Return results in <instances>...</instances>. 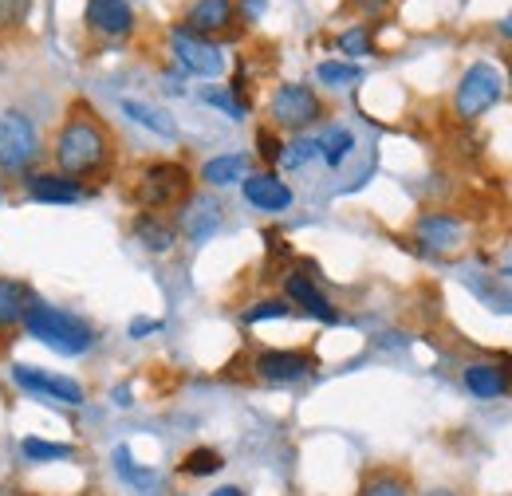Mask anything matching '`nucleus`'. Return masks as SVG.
I'll return each instance as SVG.
<instances>
[{"mask_svg": "<svg viewBox=\"0 0 512 496\" xmlns=\"http://www.w3.org/2000/svg\"><path fill=\"white\" fill-rule=\"evenodd\" d=\"M233 24V0H197L190 12H186V32L193 36H213V32H225Z\"/></svg>", "mask_w": 512, "mask_h": 496, "instance_id": "ddd939ff", "label": "nucleus"}, {"mask_svg": "<svg viewBox=\"0 0 512 496\" xmlns=\"http://www.w3.org/2000/svg\"><path fill=\"white\" fill-rule=\"evenodd\" d=\"M40 158V134L24 111H0V170L24 174Z\"/></svg>", "mask_w": 512, "mask_h": 496, "instance_id": "20e7f679", "label": "nucleus"}, {"mask_svg": "<svg viewBox=\"0 0 512 496\" xmlns=\"http://www.w3.org/2000/svg\"><path fill=\"white\" fill-rule=\"evenodd\" d=\"M20 453L32 461V465H48V461H67L75 449L60 445V441H44V437H24L20 441Z\"/></svg>", "mask_w": 512, "mask_h": 496, "instance_id": "b1692460", "label": "nucleus"}, {"mask_svg": "<svg viewBox=\"0 0 512 496\" xmlns=\"http://www.w3.org/2000/svg\"><path fill=\"white\" fill-rule=\"evenodd\" d=\"M465 386L477 398H501L509 390V374L501 371V367H493V363H473L465 371Z\"/></svg>", "mask_w": 512, "mask_h": 496, "instance_id": "aec40b11", "label": "nucleus"}, {"mask_svg": "<svg viewBox=\"0 0 512 496\" xmlns=\"http://www.w3.org/2000/svg\"><path fill=\"white\" fill-rule=\"evenodd\" d=\"M426 496H453V493H446V489H434V493H426Z\"/></svg>", "mask_w": 512, "mask_h": 496, "instance_id": "4c0bfd02", "label": "nucleus"}, {"mask_svg": "<svg viewBox=\"0 0 512 496\" xmlns=\"http://www.w3.org/2000/svg\"><path fill=\"white\" fill-rule=\"evenodd\" d=\"M178 229L186 233V241L205 245V241L221 229V201H217V197H209V193L190 197V201L182 205V213H178Z\"/></svg>", "mask_w": 512, "mask_h": 496, "instance_id": "1a4fd4ad", "label": "nucleus"}, {"mask_svg": "<svg viewBox=\"0 0 512 496\" xmlns=\"http://www.w3.org/2000/svg\"><path fill=\"white\" fill-rule=\"evenodd\" d=\"M497 103H501V71H497L493 63H473V67L461 75L457 91H453V111H457V119L473 123V119H481L485 111H493Z\"/></svg>", "mask_w": 512, "mask_h": 496, "instance_id": "7ed1b4c3", "label": "nucleus"}, {"mask_svg": "<svg viewBox=\"0 0 512 496\" xmlns=\"http://www.w3.org/2000/svg\"><path fill=\"white\" fill-rule=\"evenodd\" d=\"M390 0H355V8H363V12H383Z\"/></svg>", "mask_w": 512, "mask_h": 496, "instance_id": "f704fd0d", "label": "nucleus"}, {"mask_svg": "<svg viewBox=\"0 0 512 496\" xmlns=\"http://www.w3.org/2000/svg\"><path fill=\"white\" fill-rule=\"evenodd\" d=\"M162 323L158 319H134L130 323V339H142V335H150V331H158Z\"/></svg>", "mask_w": 512, "mask_h": 496, "instance_id": "72a5a7b5", "label": "nucleus"}, {"mask_svg": "<svg viewBox=\"0 0 512 496\" xmlns=\"http://www.w3.org/2000/svg\"><path fill=\"white\" fill-rule=\"evenodd\" d=\"M256 374L264 382H300L304 374H312V355H304V351H264V355H256Z\"/></svg>", "mask_w": 512, "mask_h": 496, "instance_id": "9d476101", "label": "nucleus"}, {"mask_svg": "<svg viewBox=\"0 0 512 496\" xmlns=\"http://www.w3.org/2000/svg\"><path fill=\"white\" fill-rule=\"evenodd\" d=\"M115 469H119V477L127 481L134 493H154V489L162 485V477H158L154 469H142V465H134V457H130L127 445H119V449H115Z\"/></svg>", "mask_w": 512, "mask_h": 496, "instance_id": "4be33fe9", "label": "nucleus"}, {"mask_svg": "<svg viewBox=\"0 0 512 496\" xmlns=\"http://www.w3.org/2000/svg\"><path fill=\"white\" fill-rule=\"evenodd\" d=\"M501 36H509V40H512V16H505V20H501Z\"/></svg>", "mask_w": 512, "mask_h": 496, "instance_id": "e433bc0d", "label": "nucleus"}, {"mask_svg": "<svg viewBox=\"0 0 512 496\" xmlns=\"http://www.w3.org/2000/svg\"><path fill=\"white\" fill-rule=\"evenodd\" d=\"M221 465H225V461H221L217 449H193V453H186V461H182V469H186L190 477H213Z\"/></svg>", "mask_w": 512, "mask_h": 496, "instance_id": "bb28decb", "label": "nucleus"}, {"mask_svg": "<svg viewBox=\"0 0 512 496\" xmlns=\"http://www.w3.org/2000/svg\"><path fill=\"white\" fill-rule=\"evenodd\" d=\"M36 300H32V292L24 288V284H16V280H0V327H16V323H24V315L32 308Z\"/></svg>", "mask_w": 512, "mask_h": 496, "instance_id": "412c9836", "label": "nucleus"}, {"mask_svg": "<svg viewBox=\"0 0 512 496\" xmlns=\"http://www.w3.org/2000/svg\"><path fill=\"white\" fill-rule=\"evenodd\" d=\"M201 99H205L209 107H221L229 119H241V115H245V107L237 103V95H229V91H221V87H205Z\"/></svg>", "mask_w": 512, "mask_h": 496, "instance_id": "c756f323", "label": "nucleus"}, {"mask_svg": "<svg viewBox=\"0 0 512 496\" xmlns=\"http://www.w3.org/2000/svg\"><path fill=\"white\" fill-rule=\"evenodd\" d=\"M241 193H245L249 205L264 209V213H280V209L292 205V189L284 186L276 174H253V178H245V182H241Z\"/></svg>", "mask_w": 512, "mask_h": 496, "instance_id": "f8f14e48", "label": "nucleus"}, {"mask_svg": "<svg viewBox=\"0 0 512 496\" xmlns=\"http://www.w3.org/2000/svg\"><path fill=\"white\" fill-rule=\"evenodd\" d=\"M107 158H111V138H107L103 123L87 107H75L71 119L64 123V130H60V138H56V166H60V174L75 178V182L91 178V174H99L107 166Z\"/></svg>", "mask_w": 512, "mask_h": 496, "instance_id": "f257e3e1", "label": "nucleus"}, {"mask_svg": "<svg viewBox=\"0 0 512 496\" xmlns=\"http://www.w3.org/2000/svg\"><path fill=\"white\" fill-rule=\"evenodd\" d=\"M339 48H343V56H371V28H367V24L347 28V32L339 36Z\"/></svg>", "mask_w": 512, "mask_h": 496, "instance_id": "c85d7f7f", "label": "nucleus"}, {"mask_svg": "<svg viewBox=\"0 0 512 496\" xmlns=\"http://www.w3.org/2000/svg\"><path fill=\"white\" fill-rule=\"evenodd\" d=\"M24 331L32 339H40L44 347L60 351V355H87L95 347V327L79 315L64 308H48V304H32L24 315Z\"/></svg>", "mask_w": 512, "mask_h": 496, "instance_id": "f03ea898", "label": "nucleus"}, {"mask_svg": "<svg viewBox=\"0 0 512 496\" xmlns=\"http://www.w3.org/2000/svg\"><path fill=\"white\" fill-rule=\"evenodd\" d=\"M284 288H288V300H296L300 308L308 311V315H316L320 323H339V311L323 300V292L308 280V276H300V272H296V276H288V284H284Z\"/></svg>", "mask_w": 512, "mask_h": 496, "instance_id": "dca6fc26", "label": "nucleus"}, {"mask_svg": "<svg viewBox=\"0 0 512 496\" xmlns=\"http://www.w3.org/2000/svg\"><path fill=\"white\" fill-rule=\"evenodd\" d=\"M509 83H512V71H509Z\"/></svg>", "mask_w": 512, "mask_h": 496, "instance_id": "ea45409f", "label": "nucleus"}, {"mask_svg": "<svg viewBox=\"0 0 512 496\" xmlns=\"http://www.w3.org/2000/svg\"><path fill=\"white\" fill-rule=\"evenodd\" d=\"M316 142H320V158L327 162V166H343V158L355 150V134H351V130H343V126L323 130Z\"/></svg>", "mask_w": 512, "mask_h": 496, "instance_id": "5701e85b", "label": "nucleus"}, {"mask_svg": "<svg viewBox=\"0 0 512 496\" xmlns=\"http://www.w3.org/2000/svg\"><path fill=\"white\" fill-rule=\"evenodd\" d=\"M320 115H323V103L312 87H304V83H284V87H276V95H272V123L276 126H284V130H304V126L316 123Z\"/></svg>", "mask_w": 512, "mask_h": 496, "instance_id": "423d86ee", "label": "nucleus"}, {"mask_svg": "<svg viewBox=\"0 0 512 496\" xmlns=\"http://www.w3.org/2000/svg\"><path fill=\"white\" fill-rule=\"evenodd\" d=\"M28 4L32 0H0V28H16L28 16Z\"/></svg>", "mask_w": 512, "mask_h": 496, "instance_id": "2f4dec72", "label": "nucleus"}, {"mask_svg": "<svg viewBox=\"0 0 512 496\" xmlns=\"http://www.w3.org/2000/svg\"><path fill=\"white\" fill-rule=\"evenodd\" d=\"M316 154H320V142H316V138H296L288 150H280V166H284V170H300V166H308Z\"/></svg>", "mask_w": 512, "mask_h": 496, "instance_id": "a878e982", "label": "nucleus"}, {"mask_svg": "<svg viewBox=\"0 0 512 496\" xmlns=\"http://www.w3.org/2000/svg\"><path fill=\"white\" fill-rule=\"evenodd\" d=\"M418 241L426 248H434V252H446L461 241V221L457 217H449V213H426L422 221H418Z\"/></svg>", "mask_w": 512, "mask_h": 496, "instance_id": "2eb2a0df", "label": "nucleus"}, {"mask_svg": "<svg viewBox=\"0 0 512 496\" xmlns=\"http://www.w3.org/2000/svg\"><path fill=\"white\" fill-rule=\"evenodd\" d=\"M316 75H320V83H327V87H343V83L363 79V67H355V63H339V60H323L320 67H316Z\"/></svg>", "mask_w": 512, "mask_h": 496, "instance_id": "393cba45", "label": "nucleus"}, {"mask_svg": "<svg viewBox=\"0 0 512 496\" xmlns=\"http://www.w3.org/2000/svg\"><path fill=\"white\" fill-rule=\"evenodd\" d=\"M24 186H28V197L40 205H75L83 197L79 182L67 174H32Z\"/></svg>", "mask_w": 512, "mask_h": 496, "instance_id": "4468645a", "label": "nucleus"}, {"mask_svg": "<svg viewBox=\"0 0 512 496\" xmlns=\"http://www.w3.org/2000/svg\"><path fill=\"white\" fill-rule=\"evenodd\" d=\"M0 197H4V186H0Z\"/></svg>", "mask_w": 512, "mask_h": 496, "instance_id": "58836bf2", "label": "nucleus"}, {"mask_svg": "<svg viewBox=\"0 0 512 496\" xmlns=\"http://www.w3.org/2000/svg\"><path fill=\"white\" fill-rule=\"evenodd\" d=\"M288 304L284 300H264V304H256V308L245 311V323H260V319H284L288 315Z\"/></svg>", "mask_w": 512, "mask_h": 496, "instance_id": "7c9ffc66", "label": "nucleus"}, {"mask_svg": "<svg viewBox=\"0 0 512 496\" xmlns=\"http://www.w3.org/2000/svg\"><path fill=\"white\" fill-rule=\"evenodd\" d=\"M12 378H16L20 390H28V394H36V398H48V402H56V406H83V398H87L75 378L48 374V371H40V367H28V363L12 367Z\"/></svg>", "mask_w": 512, "mask_h": 496, "instance_id": "0eeeda50", "label": "nucleus"}, {"mask_svg": "<svg viewBox=\"0 0 512 496\" xmlns=\"http://www.w3.org/2000/svg\"><path fill=\"white\" fill-rule=\"evenodd\" d=\"M123 115L134 119L138 126H146V130L158 134V138H178V123H174L166 111H158V107H150V103H142V99H123Z\"/></svg>", "mask_w": 512, "mask_h": 496, "instance_id": "6ab92c4d", "label": "nucleus"}, {"mask_svg": "<svg viewBox=\"0 0 512 496\" xmlns=\"http://www.w3.org/2000/svg\"><path fill=\"white\" fill-rule=\"evenodd\" d=\"M134 237H138V245L146 248V252H170L174 241H178V229L146 209V213L134 217Z\"/></svg>", "mask_w": 512, "mask_h": 496, "instance_id": "f3484780", "label": "nucleus"}, {"mask_svg": "<svg viewBox=\"0 0 512 496\" xmlns=\"http://www.w3.org/2000/svg\"><path fill=\"white\" fill-rule=\"evenodd\" d=\"M170 44H174L178 63H182L186 71H193V75L213 79V75H221V71H225V56H221V48H217L213 40H205V36H193V32H186V28H174Z\"/></svg>", "mask_w": 512, "mask_h": 496, "instance_id": "6e6552de", "label": "nucleus"}, {"mask_svg": "<svg viewBox=\"0 0 512 496\" xmlns=\"http://www.w3.org/2000/svg\"><path fill=\"white\" fill-rule=\"evenodd\" d=\"M190 193V170L186 166H178V162H154V166H146L142 170V178H138V201H142V209H166V205H174V201H182Z\"/></svg>", "mask_w": 512, "mask_h": 496, "instance_id": "39448f33", "label": "nucleus"}, {"mask_svg": "<svg viewBox=\"0 0 512 496\" xmlns=\"http://www.w3.org/2000/svg\"><path fill=\"white\" fill-rule=\"evenodd\" d=\"M245 170H249V158L245 154H217L201 166V182L205 186H233V182H245Z\"/></svg>", "mask_w": 512, "mask_h": 496, "instance_id": "a211bd4d", "label": "nucleus"}, {"mask_svg": "<svg viewBox=\"0 0 512 496\" xmlns=\"http://www.w3.org/2000/svg\"><path fill=\"white\" fill-rule=\"evenodd\" d=\"M209 496H245L237 485H225V489H217V493H209Z\"/></svg>", "mask_w": 512, "mask_h": 496, "instance_id": "c9c22d12", "label": "nucleus"}, {"mask_svg": "<svg viewBox=\"0 0 512 496\" xmlns=\"http://www.w3.org/2000/svg\"><path fill=\"white\" fill-rule=\"evenodd\" d=\"M87 24L103 36L119 40L134 28V8L127 0H87Z\"/></svg>", "mask_w": 512, "mask_h": 496, "instance_id": "9b49d317", "label": "nucleus"}, {"mask_svg": "<svg viewBox=\"0 0 512 496\" xmlns=\"http://www.w3.org/2000/svg\"><path fill=\"white\" fill-rule=\"evenodd\" d=\"M256 146H260V158H264V162H280V142H276L268 130L256 134Z\"/></svg>", "mask_w": 512, "mask_h": 496, "instance_id": "473e14b6", "label": "nucleus"}, {"mask_svg": "<svg viewBox=\"0 0 512 496\" xmlns=\"http://www.w3.org/2000/svg\"><path fill=\"white\" fill-rule=\"evenodd\" d=\"M359 496H410V485L402 477H394V473H375Z\"/></svg>", "mask_w": 512, "mask_h": 496, "instance_id": "cd10ccee", "label": "nucleus"}]
</instances>
